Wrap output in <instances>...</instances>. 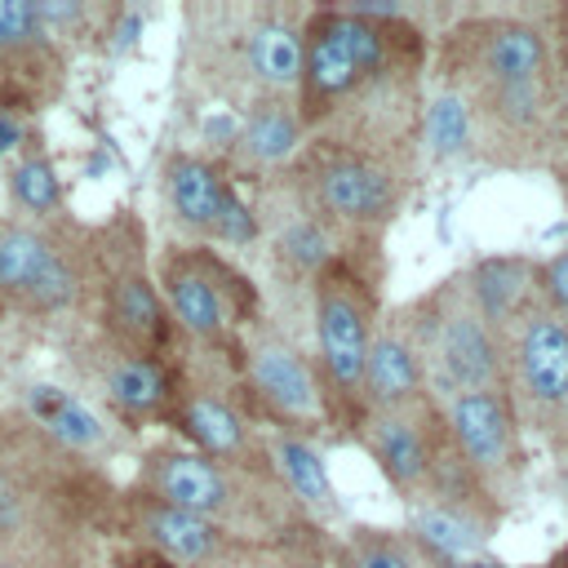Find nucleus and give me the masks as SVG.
Listing matches in <instances>:
<instances>
[{"instance_id":"obj_1","label":"nucleus","mask_w":568,"mask_h":568,"mask_svg":"<svg viewBox=\"0 0 568 568\" xmlns=\"http://www.w3.org/2000/svg\"><path fill=\"white\" fill-rule=\"evenodd\" d=\"M430 36L404 18H368L351 4H311L302 27L297 111L306 142H342L404 164L422 160Z\"/></svg>"},{"instance_id":"obj_2","label":"nucleus","mask_w":568,"mask_h":568,"mask_svg":"<svg viewBox=\"0 0 568 568\" xmlns=\"http://www.w3.org/2000/svg\"><path fill=\"white\" fill-rule=\"evenodd\" d=\"M124 484L106 462L0 408V568H115Z\"/></svg>"},{"instance_id":"obj_3","label":"nucleus","mask_w":568,"mask_h":568,"mask_svg":"<svg viewBox=\"0 0 568 568\" xmlns=\"http://www.w3.org/2000/svg\"><path fill=\"white\" fill-rule=\"evenodd\" d=\"M173 510H186L226 532L288 546L333 564V532L288 493L275 466H235L186 448L182 439H160L142 448L133 479L124 484Z\"/></svg>"},{"instance_id":"obj_4","label":"nucleus","mask_w":568,"mask_h":568,"mask_svg":"<svg viewBox=\"0 0 568 568\" xmlns=\"http://www.w3.org/2000/svg\"><path fill=\"white\" fill-rule=\"evenodd\" d=\"M306 13L284 0L186 4L182 84L235 115L271 98H297Z\"/></svg>"},{"instance_id":"obj_5","label":"nucleus","mask_w":568,"mask_h":568,"mask_svg":"<svg viewBox=\"0 0 568 568\" xmlns=\"http://www.w3.org/2000/svg\"><path fill=\"white\" fill-rule=\"evenodd\" d=\"M382 280H386L382 244H346L311 284V351L346 435L359 417L364 364L386 320Z\"/></svg>"},{"instance_id":"obj_6","label":"nucleus","mask_w":568,"mask_h":568,"mask_svg":"<svg viewBox=\"0 0 568 568\" xmlns=\"http://www.w3.org/2000/svg\"><path fill=\"white\" fill-rule=\"evenodd\" d=\"M390 324L413 346L435 404L448 395H462V390H501L506 386L501 337L484 320V311L466 284V271H453L435 288L395 306Z\"/></svg>"},{"instance_id":"obj_7","label":"nucleus","mask_w":568,"mask_h":568,"mask_svg":"<svg viewBox=\"0 0 568 568\" xmlns=\"http://www.w3.org/2000/svg\"><path fill=\"white\" fill-rule=\"evenodd\" d=\"M155 284L182 346L235 359L253 324L266 320L257 280L235 266L217 244H169L155 257Z\"/></svg>"},{"instance_id":"obj_8","label":"nucleus","mask_w":568,"mask_h":568,"mask_svg":"<svg viewBox=\"0 0 568 568\" xmlns=\"http://www.w3.org/2000/svg\"><path fill=\"white\" fill-rule=\"evenodd\" d=\"M413 178L417 164L320 138H311L288 169L297 195L346 244H382V235L390 231V222L399 217L413 191Z\"/></svg>"},{"instance_id":"obj_9","label":"nucleus","mask_w":568,"mask_h":568,"mask_svg":"<svg viewBox=\"0 0 568 568\" xmlns=\"http://www.w3.org/2000/svg\"><path fill=\"white\" fill-rule=\"evenodd\" d=\"M98 288V248L93 226L58 222H22L0 217V306L58 320L80 306H93Z\"/></svg>"},{"instance_id":"obj_10","label":"nucleus","mask_w":568,"mask_h":568,"mask_svg":"<svg viewBox=\"0 0 568 568\" xmlns=\"http://www.w3.org/2000/svg\"><path fill=\"white\" fill-rule=\"evenodd\" d=\"M235 382H240L248 413L271 435L324 439L328 430H342L324 373L315 364V351H306L271 315L244 333L240 355H235Z\"/></svg>"},{"instance_id":"obj_11","label":"nucleus","mask_w":568,"mask_h":568,"mask_svg":"<svg viewBox=\"0 0 568 568\" xmlns=\"http://www.w3.org/2000/svg\"><path fill=\"white\" fill-rule=\"evenodd\" d=\"M98 248V288H93V320L98 337L138 351V355H182V337L169 320V306L155 284V266L146 262V231L133 213L93 226Z\"/></svg>"},{"instance_id":"obj_12","label":"nucleus","mask_w":568,"mask_h":568,"mask_svg":"<svg viewBox=\"0 0 568 568\" xmlns=\"http://www.w3.org/2000/svg\"><path fill=\"white\" fill-rule=\"evenodd\" d=\"M435 84L448 93L555 80V44L546 27L519 13H466L430 49Z\"/></svg>"},{"instance_id":"obj_13","label":"nucleus","mask_w":568,"mask_h":568,"mask_svg":"<svg viewBox=\"0 0 568 568\" xmlns=\"http://www.w3.org/2000/svg\"><path fill=\"white\" fill-rule=\"evenodd\" d=\"M160 200L186 244L248 248L262 244V222L253 200L231 182V173L204 151H169L160 164Z\"/></svg>"},{"instance_id":"obj_14","label":"nucleus","mask_w":568,"mask_h":568,"mask_svg":"<svg viewBox=\"0 0 568 568\" xmlns=\"http://www.w3.org/2000/svg\"><path fill=\"white\" fill-rule=\"evenodd\" d=\"M453 444L484 488L506 506L528 479V430L515 413V399L501 390H462L439 399Z\"/></svg>"},{"instance_id":"obj_15","label":"nucleus","mask_w":568,"mask_h":568,"mask_svg":"<svg viewBox=\"0 0 568 568\" xmlns=\"http://www.w3.org/2000/svg\"><path fill=\"white\" fill-rule=\"evenodd\" d=\"M501 359H506V395L515 399L524 430L546 435L568 399V320L532 302L501 333Z\"/></svg>"},{"instance_id":"obj_16","label":"nucleus","mask_w":568,"mask_h":568,"mask_svg":"<svg viewBox=\"0 0 568 568\" xmlns=\"http://www.w3.org/2000/svg\"><path fill=\"white\" fill-rule=\"evenodd\" d=\"M351 439L368 453V462L382 470V479L395 488V497L413 510L430 493V475L439 462V448L448 439L444 413L435 399L413 408H377L359 413L351 426Z\"/></svg>"},{"instance_id":"obj_17","label":"nucleus","mask_w":568,"mask_h":568,"mask_svg":"<svg viewBox=\"0 0 568 568\" xmlns=\"http://www.w3.org/2000/svg\"><path fill=\"white\" fill-rule=\"evenodd\" d=\"M257 222H262V244L271 257V271L280 284H288L297 297H306L311 306V284L315 275L346 248V240L315 217V209L297 195V186L288 182V173H280L275 182H262L248 191Z\"/></svg>"},{"instance_id":"obj_18","label":"nucleus","mask_w":568,"mask_h":568,"mask_svg":"<svg viewBox=\"0 0 568 568\" xmlns=\"http://www.w3.org/2000/svg\"><path fill=\"white\" fill-rule=\"evenodd\" d=\"M80 368L93 382L98 399L120 422H169L173 426L178 395H182V355L178 359L138 355L93 333L80 351Z\"/></svg>"},{"instance_id":"obj_19","label":"nucleus","mask_w":568,"mask_h":568,"mask_svg":"<svg viewBox=\"0 0 568 568\" xmlns=\"http://www.w3.org/2000/svg\"><path fill=\"white\" fill-rule=\"evenodd\" d=\"M306 146V124L297 111V98H271L240 115V133L231 151L217 160L235 186H262L293 169V160Z\"/></svg>"},{"instance_id":"obj_20","label":"nucleus","mask_w":568,"mask_h":568,"mask_svg":"<svg viewBox=\"0 0 568 568\" xmlns=\"http://www.w3.org/2000/svg\"><path fill=\"white\" fill-rule=\"evenodd\" d=\"M22 413L44 426L58 444H67L71 453L80 457H93V462H106L111 448H115V426L75 390H62V386H49V382H36L27 386L22 395Z\"/></svg>"},{"instance_id":"obj_21","label":"nucleus","mask_w":568,"mask_h":568,"mask_svg":"<svg viewBox=\"0 0 568 568\" xmlns=\"http://www.w3.org/2000/svg\"><path fill=\"white\" fill-rule=\"evenodd\" d=\"M426 377L417 368L413 346L404 342V333L390 324V315L382 320L368 364H364V386H359V413H377V408H413L426 404Z\"/></svg>"},{"instance_id":"obj_22","label":"nucleus","mask_w":568,"mask_h":568,"mask_svg":"<svg viewBox=\"0 0 568 568\" xmlns=\"http://www.w3.org/2000/svg\"><path fill=\"white\" fill-rule=\"evenodd\" d=\"M466 284L484 311V320L497 328V337L532 306L537 297V257L528 253H493L466 266Z\"/></svg>"},{"instance_id":"obj_23","label":"nucleus","mask_w":568,"mask_h":568,"mask_svg":"<svg viewBox=\"0 0 568 568\" xmlns=\"http://www.w3.org/2000/svg\"><path fill=\"white\" fill-rule=\"evenodd\" d=\"M58 44L44 31L36 0H0V80L31 93L58 67Z\"/></svg>"},{"instance_id":"obj_24","label":"nucleus","mask_w":568,"mask_h":568,"mask_svg":"<svg viewBox=\"0 0 568 568\" xmlns=\"http://www.w3.org/2000/svg\"><path fill=\"white\" fill-rule=\"evenodd\" d=\"M266 453H271V466L275 475L288 484V493L324 524H342L346 519V506L337 497V484L328 475V462H324V448L315 439H302V435H271L266 439Z\"/></svg>"},{"instance_id":"obj_25","label":"nucleus","mask_w":568,"mask_h":568,"mask_svg":"<svg viewBox=\"0 0 568 568\" xmlns=\"http://www.w3.org/2000/svg\"><path fill=\"white\" fill-rule=\"evenodd\" d=\"M333 568H448L408 528L346 524L333 537Z\"/></svg>"},{"instance_id":"obj_26","label":"nucleus","mask_w":568,"mask_h":568,"mask_svg":"<svg viewBox=\"0 0 568 568\" xmlns=\"http://www.w3.org/2000/svg\"><path fill=\"white\" fill-rule=\"evenodd\" d=\"M4 191L13 204V217L22 222H58L62 217V178L49 151L22 146L4 169Z\"/></svg>"},{"instance_id":"obj_27","label":"nucleus","mask_w":568,"mask_h":568,"mask_svg":"<svg viewBox=\"0 0 568 568\" xmlns=\"http://www.w3.org/2000/svg\"><path fill=\"white\" fill-rule=\"evenodd\" d=\"M36 13L44 22V31L53 36V44L62 49V40L80 36V31H93V22L102 18L98 4H84V0H36Z\"/></svg>"},{"instance_id":"obj_28","label":"nucleus","mask_w":568,"mask_h":568,"mask_svg":"<svg viewBox=\"0 0 568 568\" xmlns=\"http://www.w3.org/2000/svg\"><path fill=\"white\" fill-rule=\"evenodd\" d=\"M537 297L559 320H568V244L555 248L550 257H537Z\"/></svg>"},{"instance_id":"obj_29","label":"nucleus","mask_w":568,"mask_h":568,"mask_svg":"<svg viewBox=\"0 0 568 568\" xmlns=\"http://www.w3.org/2000/svg\"><path fill=\"white\" fill-rule=\"evenodd\" d=\"M115 568H178V564H169L164 555H155V550H146V546H124L120 550V559H115Z\"/></svg>"},{"instance_id":"obj_30","label":"nucleus","mask_w":568,"mask_h":568,"mask_svg":"<svg viewBox=\"0 0 568 568\" xmlns=\"http://www.w3.org/2000/svg\"><path fill=\"white\" fill-rule=\"evenodd\" d=\"M18 155L22 151V120L9 111V106H0V155Z\"/></svg>"},{"instance_id":"obj_31","label":"nucleus","mask_w":568,"mask_h":568,"mask_svg":"<svg viewBox=\"0 0 568 568\" xmlns=\"http://www.w3.org/2000/svg\"><path fill=\"white\" fill-rule=\"evenodd\" d=\"M559 18H564V27H568V9H564ZM555 75H559V89H564V102H568V58H555Z\"/></svg>"},{"instance_id":"obj_32","label":"nucleus","mask_w":568,"mask_h":568,"mask_svg":"<svg viewBox=\"0 0 568 568\" xmlns=\"http://www.w3.org/2000/svg\"><path fill=\"white\" fill-rule=\"evenodd\" d=\"M537 568H568V541H564V546H559V550H555L546 564H537Z\"/></svg>"}]
</instances>
